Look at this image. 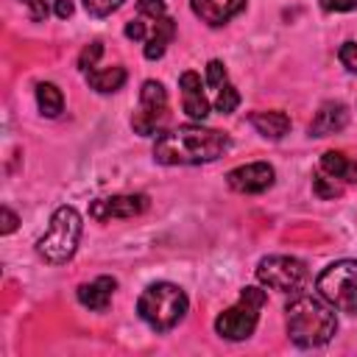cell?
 Returning <instances> with one entry per match:
<instances>
[{"label": "cell", "instance_id": "7", "mask_svg": "<svg viewBox=\"0 0 357 357\" xmlns=\"http://www.w3.org/2000/svg\"><path fill=\"white\" fill-rule=\"evenodd\" d=\"M310 271L298 257H287V254H271L262 257L257 265V279L259 284L279 290V293H298L307 282Z\"/></svg>", "mask_w": 357, "mask_h": 357}, {"label": "cell", "instance_id": "27", "mask_svg": "<svg viewBox=\"0 0 357 357\" xmlns=\"http://www.w3.org/2000/svg\"><path fill=\"white\" fill-rule=\"evenodd\" d=\"M324 11H357V0H321Z\"/></svg>", "mask_w": 357, "mask_h": 357}, {"label": "cell", "instance_id": "6", "mask_svg": "<svg viewBox=\"0 0 357 357\" xmlns=\"http://www.w3.org/2000/svg\"><path fill=\"white\" fill-rule=\"evenodd\" d=\"M315 290L340 312H357V259L329 262L318 279Z\"/></svg>", "mask_w": 357, "mask_h": 357}, {"label": "cell", "instance_id": "2", "mask_svg": "<svg viewBox=\"0 0 357 357\" xmlns=\"http://www.w3.org/2000/svg\"><path fill=\"white\" fill-rule=\"evenodd\" d=\"M284 324H287V337L298 349H315L332 340L337 332V315L335 307L318 293H298L287 310H284Z\"/></svg>", "mask_w": 357, "mask_h": 357}, {"label": "cell", "instance_id": "21", "mask_svg": "<svg viewBox=\"0 0 357 357\" xmlns=\"http://www.w3.org/2000/svg\"><path fill=\"white\" fill-rule=\"evenodd\" d=\"M312 192H315L318 198H324V201H332V198H337V195L343 192V184H340L337 178L326 176L324 170H318V173L312 176Z\"/></svg>", "mask_w": 357, "mask_h": 357}, {"label": "cell", "instance_id": "18", "mask_svg": "<svg viewBox=\"0 0 357 357\" xmlns=\"http://www.w3.org/2000/svg\"><path fill=\"white\" fill-rule=\"evenodd\" d=\"M321 170L343 184H357V162H351L346 153L340 151H326L321 156Z\"/></svg>", "mask_w": 357, "mask_h": 357}, {"label": "cell", "instance_id": "28", "mask_svg": "<svg viewBox=\"0 0 357 357\" xmlns=\"http://www.w3.org/2000/svg\"><path fill=\"white\" fill-rule=\"evenodd\" d=\"M0 218H3V226H0V231H3V234H11V231L17 229V223H20V218H17L8 206H3V209H0Z\"/></svg>", "mask_w": 357, "mask_h": 357}, {"label": "cell", "instance_id": "20", "mask_svg": "<svg viewBox=\"0 0 357 357\" xmlns=\"http://www.w3.org/2000/svg\"><path fill=\"white\" fill-rule=\"evenodd\" d=\"M215 89V109L220 112V114H231L237 106H240V92L234 89V84L226 78V81H220L218 86H212Z\"/></svg>", "mask_w": 357, "mask_h": 357}, {"label": "cell", "instance_id": "17", "mask_svg": "<svg viewBox=\"0 0 357 357\" xmlns=\"http://www.w3.org/2000/svg\"><path fill=\"white\" fill-rule=\"evenodd\" d=\"M84 78H86V84H89L95 92L109 95V92H117V89L126 84V67H120V64H112V67H106V70L89 67V70L84 73Z\"/></svg>", "mask_w": 357, "mask_h": 357}, {"label": "cell", "instance_id": "23", "mask_svg": "<svg viewBox=\"0 0 357 357\" xmlns=\"http://www.w3.org/2000/svg\"><path fill=\"white\" fill-rule=\"evenodd\" d=\"M126 0H84V8L92 14V17H109L112 11H117Z\"/></svg>", "mask_w": 357, "mask_h": 357}, {"label": "cell", "instance_id": "14", "mask_svg": "<svg viewBox=\"0 0 357 357\" xmlns=\"http://www.w3.org/2000/svg\"><path fill=\"white\" fill-rule=\"evenodd\" d=\"M114 290H117V279H114V276H98V279H92V282L78 284L75 296H78V301H81L86 310L103 312V310H109Z\"/></svg>", "mask_w": 357, "mask_h": 357}, {"label": "cell", "instance_id": "1", "mask_svg": "<svg viewBox=\"0 0 357 357\" xmlns=\"http://www.w3.org/2000/svg\"><path fill=\"white\" fill-rule=\"evenodd\" d=\"M229 134L206 128L201 123H184L170 131H159L153 142V159L159 165H206L229 151Z\"/></svg>", "mask_w": 357, "mask_h": 357}, {"label": "cell", "instance_id": "26", "mask_svg": "<svg viewBox=\"0 0 357 357\" xmlns=\"http://www.w3.org/2000/svg\"><path fill=\"white\" fill-rule=\"evenodd\" d=\"M137 14H151V17L167 14V6L165 0H137Z\"/></svg>", "mask_w": 357, "mask_h": 357}, {"label": "cell", "instance_id": "13", "mask_svg": "<svg viewBox=\"0 0 357 357\" xmlns=\"http://www.w3.org/2000/svg\"><path fill=\"white\" fill-rule=\"evenodd\" d=\"M349 123V106L340 100H326L321 103V109L315 112L312 123H310V137H329L343 131Z\"/></svg>", "mask_w": 357, "mask_h": 357}, {"label": "cell", "instance_id": "15", "mask_svg": "<svg viewBox=\"0 0 357 357\" xmlns=\"http://www.w3.org/2000/svg\"><path fill=\"white\" fill-rule=\"evenodd\" d=\"M190 8L206 25L218 28V25H226L231 17H237L245 8V0H190Z\"/></svg>", "mask_w": 357, "mask_h": 357}, {"label": "cell", "instance_id": "4", "mask_svg": "<svg viewBox=\"0 0 357 357\" xmlns=\"http://www.w3.org/2000/svg\"><path fill=\"white\" fill-rule=\"evenodd\" d=\"M84 220L75 206H59L47 223V231L36 240V254L50 265H64L78 251Z\"/></svg>", "mask_w": 357, "mask_h": 357}, {"label": "cell", "instance_id": "10", "mask_svg": "<svg viewBox=\"0 0 357 357\" xmlns=\"http://www.w3.org/2000/svg\"><path fill=\"white\" fill-rule=\"evenodd\" d=\"M273 178H276V170L268 162H248V165H240L226 173V184L243 195H259V192L271 190Z\"/></svg>", "mask_w": 357, "mask_h": 357}, {"label": "cell", "instance_id": "16", "mask_svg": "<svg viewBox=\"0 0 357 357\" xmlns=\"http://www.w3.org/2000/svg\"><path fill=\"white\" fill-rule=\"evenodd\" d=\"M248 123L265 137V139H282L290 131V117L279 109H268V112H251Z\"/></svg>", "mask_w": 357, "mask_h": 357}, {"label": "cell", "instance_id": "9", "mask_svg": "<svg viewBox=\"0 0 357 357\" xmlns=\"http://www.w3.org/2000/svg\"><path fill=\"white\" fill-rule=\"evenodd\" d=\"M148 209L145 192H120L109 198H98L89 206V218L95 220H120V218H137Z\"/></svg>", "mask_w": 357, "mask_h": 357}, {"label": "cell", "instance_id": "5", "mask_svg": "<svg viewBox=\"0 0 357 357\" xmlns=\"http://www.w3.org/2000/svg\"><path fill=\"white\" fill-rule=\"evenodd\" d=\"M268 296L259 287H243L237 304L223 310L215 318V332L226 340H248L259 324V310L265 307Z\"/></svg>", "mask_w": 357, "mask_h": 357}, {"label": "cell", "instance_id": "24", "mask_svg": "<svg viewBox=\"0 0 357 357\" xmlns=\"http://www.w3.org/2000/svg\"><path fill=\"white\" fill-rule=\"evenodd\" d=\"M337 59H340V64H343L349 73L357 75V42H343L340 50H337Z\"/></svg>", "mask_w": 357, "mask_h": 357}, {"label": "cell", "instance_id": "22", "mask_svg": "<svg viewBox=\"0 0 357 357\" xmlns=\"http://www.w3.org/2000/svg\"><path fill=\"white\" fill-rule=\"evenodd\" d=\"M20 3L28 8V17L33 22H45L50 14H56V8H59L61 0H20Z\"/></svg>", "mask_w": 357, "mask_h": 357}, {"label": "cell", "instance_id": "8", "mask_svg": "<svg viewBox=\"0 0 357 357\" xmlns=\"http://www.w3.org/2000/svg\"><path fill=\"white\" fill-rule=\"evenodd\" d=\"M165 117H167V92H165V86L153 78L142 81L139 109L131 117V128L142 137H151V134H159V126L165 123Z\"/></svg>", "mask_w": 357, "mask_h": 357}, {"label": "cell", "instance_id": "3", "mask_svg": "<svg viewBox=\"0 0 357 357\" xmlns=\"http://www.w3.org/2000/svg\"><path fill=\"white\" fill-rule=\"evenodd\" d=\"M187 310H190V298L173 282H153L137 298V315L153 332H170L184 321Z\"/></svg>", "mask_w": 357, "mask_h": 357}, {"label": "cell", "instance_id": "19", "mask_svg": "<svg viewBox=\"0 0 357 357\" xmlns=\"http://www.w3.org/2000/svg\"><path fill=\"white\" fill-rule=\"evenodd\" d=\"M36 106L45 117H59L64 112V95L53 81H39L36 84Z\"/></svg>", "mask_w": 357, "mask_h": 357}, {"label": "cell", "instance_id": "12", "mask_svg": "<svg viewBox=\"0 0 357 357\" xmlns=\"http://www.w3.org/2000/svg\"><path fill=\"white\" fill-rule=\"evenodd\" d=\"M178 89H181V106L192 120H204L209 114V98L204 92V81L198 73L187 70L178 75Z\"/></svg>", "mask_w": 357, "mask_h": 357}, {"label": "cell", "instance_id": "11", "mask_svg": "<svg viewBox=\"0 0 357 357\" xmlns=\"http://www.w3.org/2000/svg\"><path fill=\"white\" fill-rule=\"evenodd\" d=\"M142 22H145V47H142V53H145V59H151V61H156V59H162L165 56V50H167V45L173 42V36H176V22L167 17V14H156V17H151V14H137Z\"/></svg>", "mask_w": 357, "mask_h": 357}, {"label": "cell", "instance_id": "25", "mask_svg": "<svg viewBox=\"0 0 357 357\" xmlns=\"http://www.w3.org/2000/svg\"><path fill=\"white\" fill-rule=\"evenodd\" d=\"M103 53V45L100 42H92V45H86L84 50H81V59H78V67H81V73H86L89 67H95V61H98V56Z\"/></svg>", "mask_w": 357, "mask_h": 357}]
</instances>
